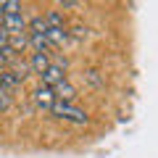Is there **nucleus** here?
Here are the masks:
<instances>
[{
	"instance_id": "nucleus-9",
	"label": "nucleus",
	"mask_w": 158,
	"mask_h": 158,
	"mask_svg": "<svg viewBox=\"0 0 158 158\" xmlns=\"http://www.w3.org/2000/svg\"><path fill=\"white\" fill-rule=\"evenodd\" d=\"M8 40H11V37H8V32H6L3 27H0V53H3V50L8 48Z\"/></svg>"
},
{
	"instance_id": "nucleus-2",
	"label": "nucleus",
	"mask_w": 158,
	"mask_h": 158,
	"mask_svg": "<svg viewBox=\"0 0 158 158\" xmlns=\"http://www.w3.org/2000/svg\"><path fill=\"white\" fill-rule=\"evenodd\" d=\"M50 113L56 118H61V121H69V124H87L90 121V116H87V111H82V108H77L74 103H61L56 100L50 108Z\"/></svg>"
},
{
	"instance_id": "nucleus-8",
	"label": "nucleus",
	"mask_w": 158,
	"mask_h": 158,
	"mask_svg": "<svg viewBox=\"0 0 158 158\" xmlns=\"http://www.w3.org/2000/svg\"><path fill=\"white\" fill-rule=\"evenodd\" d=\"M11 103H13V92H8V90L0 87V111H8Z\"/></svg>"
},
{
	"instance_id": "nucleus-3",
	"label": "nucleus",
	"mask_w": 158,
	"mask_h": 158,
	"mask_svg": "<svg viewBox=\"0 0 158 158\" xmlns=\"http://www.w3.org/2000/svg\"><path fill=\"white\" fill-rule=\"evenodd\" d=\"M32 100H34V106H37L40 111H48V113H50L53 103H56V95H53L50 87H42V85H40L37 90L32 92Z\"/></svg>"
},
{
	"instance_id": "nucleus-4",
	"label": "nucleus",
	"mask_w": 158,
	"mask_h": 158,
	"mask_svg": "<svg viewBox=\"0 0 158 158\" xmlns=\"http://www.w3.org/2000/svg\"><path fill=\"white\" fill-rule=\"evenodd\" d=\"M53 95H56V100H61V103H74L77 100V87H74L69 79H61V82L53 87Z\"/></svg>"
},
{
	"instance_id": "nucleus-6",
	"label": "nucleus",
	"mask_w": 158,
	"mask_h": 158,
	"mask_svg": "<svg viewBox=\"0 0 158 158\" xmlns=\"http://www.w3.org/2000/svg\"><path fill=\"white\" fill-rule=\"evenodd\" d=\"M21 82H24V79L19 77L13 69H0V87H3V90L13 92L16 87H21Z\"/></svg>"
},
{
	"instance_id": "nucleus-5",
	"label": "nucleus",
	"mask_w": 158,
	"mask_h": 158,
	"mask_svg": "<svg viewBox=\"0 0 158 158\" xmlns=\"http://www.w3.org/2000/svg\"><path fill=\"white\" fill-rule=\"evenodd\" d=\"M40 79H42V87H56L61 79H66V74H63V66H56V63H50V66L45 69V71L40 74Z\"/></svg>"
},
{
	"instance_id": "nucleus-1",
	"label": "nucleus",
	"mask_w": 158,
	"mask_h": 158,
	"mask_svg": "<svg viewBox=\"0 0 158 158\" xmlns=\"http://www.w3.org/2000/svg\"><path fill=\"white\" fill-rule=\"evenodd\" d=\"M27 42L34 53H48L50 50V42H48V32H45V21L42 16H34L27 24Z\"/></svg>"
},
{
	"instance_id": "nucleus-7",
	"label": "nucleus",
	"mask_w": 158,
	"mask_h": 158,
	"mask_svg": "<svg viewBox=\"0 0 158 158\" xmlns=\"http://www.w3.org/2000/svg\"><path fill=\"white\" fill-rule=\"evenodd\" d=\"M48 66H50V53H32V58H29V69H32L34 74H42Z\"/></svg>"
}]
</instances>
